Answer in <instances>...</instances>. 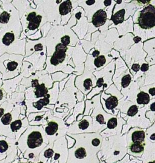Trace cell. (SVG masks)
Masks as SVG:
<instances>
[{"instance_id": "50", "label": "cell", "mask_w": 155, "mask_h": 163, "mask_svg": "<svg viewBox=\"0 0 155 163\" xmlns=\"http://www.w3.org/2000/svg\"><path fill=\"white\" fill-rule=\"evenodd\" d=\"M38 163H43V162H38Z\"/></svg>"}, {"instance_id": "39", "label": "cell", "mask_w": 155, "mask_h": 163, "mask_svg": "<svg viewBox=\"0 0 155 163\" xmlns=\"http://www.w3.org/2000/svg\"><path fill=\"white\" fill-rule=\"evenodd\" d=\"M96 84H97V86L98 87H101L104 85V79L103 78H100V79H99L98 80V81H97Z\"/></svg>"}, {"instance_id": "20", "label": "cell", "mask_w": 155, "mask_h": 163, "mask_svg": "<svg viewBox=\"0 0 155 163\" xmlns=\"http://www.w3.org/2000/svg\"><path fill=\"white\" fill-rule=\"evenodd\" d=\"M12 4L18 11L20 18L22 17L24 12L30 7V3L29 1H12Z\"/></svg>"}, {"instance_id": "48", "label": "cell", "mask_w": 155, "mask_h": 163, "mask_svg": "<svg viewBox=\"0 0 155 163\" xmlns=\"http://www.w3.org/2000/svg\"><path fill=\"white\" fill-rule=\"evenodd\" d=\"M33 156V153H30V154L29 155V157H30V158H32Z\"/></svg>"}, {"instance_id": "16", "label": "cell", "mask_w": 155, "mask_h": 163, "mask_svg": "<svg viewBox=\"0 0 155 163\" xmlns=\"http://www.w3.org/2000/svg\"><path fill=\"white\" fill-rule=\"evenodd\" d=\"M77 79H80V83L76 84V86L84 94H87L90 91L92 88L95 86L96 84L95 77L91 73L84 74Z\"/></svg>"}, {"instance_id": "9", "label": "cell", "mask_w": 155, "mask_h": 163, "mask_svg": "<svg viewBox=\"0 0 155 163\" xmlns=\"http://www.w3.org/2000/svg\"><path fill=\"white\" fill-rule=\"evenodd\" d=\"M53 82L48 74L47 78L41 84L35 87H30L26 90L24 97L26 101L36 102L45 97L48 93V90L52 87Z\"/></svg>"}, {"instance_id": "5", "label": "cell", "mask_w": 155, "mask_h": 163, "mask_svg": "<svg viewBox=\"0 0 155 163\" xmlns=\"http://www.w3.org/2000/svg\"><path fill=\"white\" fill-rule=\"evenodd\" d=\"M27 38V37H26ZM26 38L20 39L11 31L0 32V56L5 53L25 56Z\"/></svg>"}, {"instance_id": "30", "label": "cell", "mask_w": 155, "mask_h": 163, "mask_svg": "<svg viewBox=\"0 0 155 163\" xmlns=\"http://www.w3.org/2000/svg\"><path fill=\"white\" fill-rule=\"evenodd\" d=\"M7 93L3 88V80H0V105L7 101Z\"/></svg>"}, {"instance_id": "24", "label": "cell", "mask_w": 155, "mask_h": 163, "mask_svg": "<svg viewBox=\"0 0 155 163\" xmlns=\"http://www.w3.org/2000/svg\"><path fill=\"white\" fill-rule=\"evenodd\" d=\"M124 15L125 10L122 9L113 15V16L111 17V20L113 21L114 24L116 25L121 24L124 20Z\"/></svg>"}, {"instance_id": "23", "label": "cell", "mask_w": 155, "mask_h": 163, "mask_svg": "<svg viewBox=\"0 0 155 163\" xmlns=\"http://www.w3.org/2000/svg\"><path fill=\"white\" fill-rule=\"evenodd\" d=\"M150 96L145 92H140L137 95L136 102L138 105H147L150 102Z\"/></svg>"}, {"instance_id": "42", "label": "cell", "mask_w": 155, "mask_h": 163, "mask_svg": "<svg viewBox=\"0 0 155 163\" xmlns=\"http://www.w3.org/2000/svg\"><path fill=\"white\" fill-rule=\"evenodd\" d=\"M100 52H99V51H96V50H95V51H94V52H93V56H94V58H97L99 56H100Z\"/></svg>"}, {"instance_id": "44", "label": "cell", "mask_w": 155, "mask_h": 163, "mask_svg": "<svg viewBox=\"0 0 155 163\" xmlns=\"http://www.w3.org/2000/svg\"><path fill=\"white\" fill-rule=\"evenodd\" d=\"M150 109V110H151L152 111L155 112V102H154V103H153L152 104H151Z\"/></svg>"}, {"instance_id": "40", "label": "cell", "mask_w": 155, "mask_h": 163, "mask_svg": "<svg viewBox=\"0 0 155 163\" xmlns=\"http://www.w3.org/2000/svg\"><path fill=\"white\" fill-rule=\"evenodd\" d=\"M141 70L142 72H145L147 71L148 70V65L147 64H142L141 66Z\"/></svg>"}, {"instance_id": "13", "label": "cell", "mask_w": 155, "mask_h": 163, "mask_svg": "<svg viewBox=\"0 0 155 163\" xmlns=\"http://www.w3.org/2000/svg\"><path fill=\"white\" fill-rule=\"evenodd\" d=\"M41 129V127H30L28 129L27 145L29 148L35 149L42 145L44 137Z\"/></svg>"}, {"instance_id": "15", "label": "cell", "mask_w": 155, "mask_h": 163, "mask_svg": "<svg viewBox=\"0 0 155 163\" xmlns=\"http://www.w3.org/2000/svg\"><path fill=\"white\" fill-rule=\"evenodd\" d=\"M46 49V41L44 37H41V38L35 41H32L26 38L24 58L30 56L36 52L42 51V50Z\"/></svg>"}, {"instance_id": "34", "label": "cell", "mask_w": 155, "mask_h": 163, "mask_svg": "<svg viewBox=\"0 0 155 163\" xmlns=\"http://www.w3.org/2000/svg\"><path fill=\"white\" fill-rule=\"evenodd\" d=\"M138 112V107L136 105H132L127 112V115L129 117H133Z\"/></svg>"}, {"instance_id": "14", "label": "cell", "mask_w": 155, "mask_h": 163, "mask_svg": "<svg viewBox=\"0 0 155 163\" xmlns=\"http://www.w3.org/2000/svg\"><path fill=\"white\" fill-rule=\"evenodd\" d=\"M46 57L47 49L33 53L30 56L24 58L23 61L28 62L32 64L36 71H42L44 68Z\"/></svg>"}, {"instance_id": "29", "label": "cell", "mask_w": 155, "mask_h": 163, "mask_svg": "<svg viewBox=\"0 0 155 163\" xmlns=\"http://www.w3.org/2000/svg\"><path fill=\"white\" fill-rule=\"evenodd\" d=\"M142 161V163H155V153L138 158Z\"/></svg>"}, {"instance_id": "2", "label": "cell", "mask_w": 155, "mask_h": 163, "mask_svg": "<svg viewBox=\"0 0 155 163\" xmlns=\"http://www.w3.org/2000/svg\"><path fill=\"white\" fill-rule=\"evenodd\" d=\"M127 135L122 137L113 136L102 140L101 149L97 153L100 161L115 163L121 161L127 154Z\"/></svg>"}, {"instance_id": "22", "label": "cell", "mask_w": 155, "mask_h": 163, "mask_svg": "<svg viewBox=\"0 0 155 163\" xmlns=\"http://www.w3.org/2000/svg\"><path fill=\"white\" fill-rule=\"evenodd\" d=\"M118 105V99L115 96H110L105 101V107L107 111L112 110Z\"/></svg>"}, {"instance_id": "43", "label": "cell", "mask_w": 155, "mask_h": 163, "mask_svg": "<svg viewBox=\"0 0 155 163\" xmlns=\"http://www.w3.org/2000/svg\"><path fill=\"white\" fill-rule=\"evenodd\" d=\"M86 4L88 5H91L93 4H94L96 3V1H85Z\"/></svg>"}, {"instance_id": "26", "label": "cell", "mask_w": 155, "mask_h": 163, "mask_svg": "<svg viewBox=\"0 0 155 163\" xmlns=\"http://www.w3.org/2000/svg\"><path fill=\"white\" fill-rule=\"evenodd\" d=\"M107 63L106 57L104 55L99 56L94 60V64L96 68H101Z\"/></svg>"}, {"instance_id": "49", "label": "cell", "mask_w": 155, "mask_h": 163, "mask_svg": "<svg viewBox=\"0 0 155 163\" xmlns=\"http://www.w3.org/2000/svg\"><path fill=\"white\" fill-rule=\"evenodd\" d=\"M2 77H3V74L0 73V80H2Z\"/></svg>"}, {"instance_id": "18", "label": "cell", "mask_w": 155, "mask_h": 163, "mask_svg": "<svg viewBox=\"0 0 155 163\" xmlns=\"http://www.w3.org/2000/svg\"><path fill=\"white\" fill-rule=\"evenodd\" d=\"M107 14L104 10L101 9L98 10L96 13L93 15L92 24L96 27L102 26L106 22Z\"/></svg>"}, {"instance_id": "33", "label": "cell", "mask_w": 155, "mask_h": 163, "mask_svg": "<svg viewBox=\"0 0 155 163\" xmlns=\"http://www.w3.org/2000/svg\"><path fill=\"white\" fill-rule=\"evenodd\" d=\"M51 27V25L50 24V23L47 22L40 29L42 37L45 38V37L47 36V33H48V30H50Z\"/></svg>"}, {"instance_id": "27", "label": "cell", "mask_w": 155, "mask_h": 163, "mask_svg": "<svg viewBox=\"0 0 155 163\" xmlns=\"http://www.w3.org/2000/svg\"><path fill=\"white\" fill-rule=\"evenodd\" d=\"M142 161L138 160V158H135L134 160H131L130 158V155L127 154L124 158L122 159L121 161H117L115 163H142ZM100 163H105L104 161H100Z\"/></svg>"}, {"instance_id": "25", "label": "cell", "mask_w": 155, "mask_h": 163, "mask_svg": "<svg viewBox=\"0 0 155 163\" xmlns=\"http://www.w3.org/2000/svg\"><path fill=\"white\" fill-rule=\"evenodd\" d=\"M107 129L110 130H112L116 129L118 128V120L116 117H111L109 118L107 122Z\"/></svg>"}, {"instance_id": "41", "label": "cell", "mask_w": 155, "mask_h": 163, "mask_svg": "<svg viewBox=\"0 0 155 163\" xmlns=\"http://www.w3.org/2000/svg\"><path fill=\"white\" fill-rule=\"evenodd\" d=\"M148 92H149L150 94L152 96H155V87H154V88H151V89L148 90Z\"/></svg>"}, {"instance_id": "17", "label": "cell", "mask_w": 155, "mask_h": 163, "mask_svg": "<svg viewBox=\"0 0 155 163\" xmlns=\"http://www.w3.org/2000/svg\"><path fill=\"white\" fill-rule=\"evenodd\" d=\"M23 78V77L20 74V76H18L14 79L3 80V88L8 95L7 101L10 98L12 94L16 91L17 87L20 84Z\"/></svg>"}, {"instance_id": "3", "label": "cell", "mask_w": 155, "mask_h": 163, "mask_svg": "<svg viewBox=\"0 0 155 163\" xmlns=\"http://www.w3.org/2000/svg\"><path fill=\"white\" fill-rule=\"evenodd\" d=\"M36 9L29 7L20 18L23 33L26 37L32 35L47 23V18L39 1H33Z\"/></svg>"}, {"instance_id": "6", "label": "cell", "mask_w": 155, "mask_h": 163, "mask_svg": "<svg viewBox=\"0 0 155 163\" xmlns=\"http://www.w3.org/2000/svg\"><path fill=\"white\" fill-rule=\"evenodd\" d=\"M24 56L5 53L0 56V73L2 80L12 79L20 76Z\"/></svg>"}, {"instance_id": "38", "label": "cell", "mask_w": 155, "mask_h": 163, "mask_svg": "<svg viewBox=\"0 0 155 163\" xmlns=\"http://www.w3.org/2000/svg\"><path fill=\"white\" fill-rule=\"evenodd\" d=\"M132 70L135 72H138L140 70V66L138 64H134L132 67Z\"/></svg>"}, {"instance_id": "45", "label": "cell", "mask_w": 155, "mask_h": 163, "mask_svg": "<svg viewBox=\"0 0 155 163\" xmlns=\"http://www.w3.org/2000/svg\"><path fill=\"white\" fill-rule=\"evenodd\" d=\"M111 1H109V0H107V1H104V5H105V6H108V5H110L111 4Z\"/></svg>"}, {"instance_id": "10", "label": "cell", "mask_w": 155, "mask_h": 163, "mask_svg": "<svg viewBox=\"0 0 155 163\" xmlns=\"http://www.w3.org/2000/svg\"><path fill=\"white\" fill-rule=\"evenodd\" d=\"M139 26L144 29H149L155 26V5L149 4L139 12L138 18Z\"/></svg>"}, {"instance_id": "31", "label": "cell", "mask_w": 155, "mask_h": 163, "mask_svg": "<svg viewBox=\"0 0 155 163\" xmlns=\"http://www.w3.org/2000/svg\"><path fill=\"white\" fill-rule=\"evenodd\" d=\"M132 81V77L130 76V74H126V76H124L121 80V85L123 88H126L127 87L130 82Z\"/></svg>"}, {"instance_id": "28", "label": "cell", "mask_w": 155, "mask_h": 163, "mask_svg": "<svg viewBox=\"0 0 155 163\" xmlns=\"http://www.w3.org/2000/svg\"><path fill=\"white\" fill-rule=\"evenodd\" d=\"M23 126V122L20 119H18L14 121L13 122H12L11 124H10V128L11 130L13 132H15L16 131L20 130Z\"/></svg>"}, {"instance_id": "47", "label": "cell", "mask_w": 155, "mask_h": 163, "mask_svg": "<svg viewBox=\"0 0 155 163\" xmlns=\"http://www.w3.org/2000/svg\"><path fill=\"white\" fill-rule=\"evenodd\" d=\"M2 7H3V3L2 1H0V10L2 9Z\"/></svg>"}, {"instance_id": "4", "label": "cell", "mask_w": 155, "mask_h": 163, "mask_svg": "<svg viewBox=\"0 0 155 163\" xmlns=\"http://www.w3.org/2000/svg\"><path fill=\"white\" fill-rule=\"evenodd\" d=\"M12 1H2L3 7L0 10V32L3 30L14 32L20 39L23 32L18 11L11 3Z\"/></svg>"}, {"instance_id": "35", "label": "cell", "mask_w": 155, "mask_h": 163, "mask_svg": "<svg viewBox=\"0 0 155 163\" xmlns=\"http://www.w3.org/2000/svg\"><path fill=\"white\" fill-rule=\"evenodd\" d=\"M27 37L30 40L35 41V40H38V39L41 38V37H42V33L41 32V30H39L37 31V32L35 33H34L33 35H30V36H29Z\"/></svg>"}, {"instance_id": "7", "label": "cell", "mask_w": 155, "mask_h": 163, "mask_svg": "<svg viewBox=\"0 0 155 163\" xmlns=\"http://www.w3.org/2000/svg\"><path fill=\"white\" fill-rule=\"evenodd\" d=\"M70 58V48L59 43L55 46L53 54L47 57L45 71L47 73L58 71L66 67Z\"/></svg>"}, {"instance_id": "21", "label": "cell", "mask_w": 155, "mask_h": 163, "mask_svg": "<svg viewBox=\"0 0 155 163\" xmlns=\"http://www.w3.org/2000/svg\"><path fill=\"white\" fill-rule=\"evenodd\" d=\"M72 9V4L70 1H62L59 5L58 12L61 15L66 16L70 13Z\"/></svg>"}, {"instance_id": "37", "label": "cell", "mask_w": 155, "mask_h": 163, "mask_svg": "<svg viewBox=\"0 0 155 163\" xmlns=\"http://www.w3.org/2000/svg\"><path fill=\"white\" fill-rule=\"evenodd\" d=\"M54 155V150L52 149H48L44 152V156L46 158H50L53 156Z\"/></svg>"}, {"instance_id": "1", "label": "cell", "mask_w": 155, "mask_h": 163, "mask_svg": "<svg viewBox=\"0 0 155 163\" xmlns=\"http://www.w3.org/2000/svg\"><path fill=\"white\" fill-rule=\"evenodd\" d=\"M75 140L69 150L67 163H100L97 153L101 149L103 138L99 133L70 134Z\"/></svg>"}, {"instance_id": "8", "label": "cell", "mask_w": 155, "mask_h": 163, "mask_svg": "<svg viewBox=\"0 0 155 163\" xmlns=\"http://www.w3.org/2000/svg\"><path fill=\"white\" fill-rule=\"evenodd\" d=\"M127 154L135 158H141L143 155L145 142L146 134L144 129L133 128L127 134Z\"/></svg>"}, {"instance_id": "12", "label": "cell", "mask_w": 155, "mask_h": 163, "mask_svg": "<svg viewBox=\"0 0 155 163\" xmlns=\"http://www.w3.org/2000/svg\"><path fill=\"white\" fill-rule=\"evenodd\" d=\"M93 120L89 116L85 117L82 120L73 123L69 130V132L71 134H85V133H95Z\"/></svg>"}, {"instance_id": "46", "label": "cell", "mask_w": 155, "mask_h": 163, "mask_svg": "<svg viewBox=\"0 0 155 163\" xmlns=\"http://www.w3.org/2000/svg\"><path fill=\"white\" fill-rule=\"evenodd\" d=\"M134 41H135V42L137 43V42H139L141 41V37H135V38H134Z\"/></svg>"}, {"instance_id": "36", "label": "cell", "mask_w": 155, "mask_h": 163, "mask_svg": "<svg viewBox=\"0 0 155 163\" xmlns=\"http://www.w3.org/2000/svg\"><path fill=\"white\" fill-rule=\"evenodd\" d=\"M9 148V145L8 143L5 140L0 141V153H4L7 151Z\"/></svg>"}, {"instance_id": "11", "label": "cell", "mask_w": 155, "mask_h": 163, "mask_svg": "<svg viewBox=\"0 0 155 163\" xmlns=\"http://www.w3.org/2000/svg\"><path fill=\"white\" fill-rule=\"evenodd\" d=\"M45 128V132L48 136L60 137L64 135L66 132V126L61 119L51 117Z\"/></svg>"}, {"instance_id": "19", "label": "cell", "mask_w": 155, "mask_h": 163, "mask_svg": "<svg viewBox=\"0 0 155 163\" xmlns=\"http://www.w3.org/2000/svg\"><path fill=\"white\" fill-rule=\"evenodd\" d=\"M36 71L34 69L33 67L30 63L26 61L23 62V65L21 70V75L25 78H28L33 76Z\"/></svg>"}, {"instance_id": "32", "label": "cell", "mask_w": 155, "mask_h": 163, "mask_svg": "<svg viewBox=\"0 0 155 163\" xmlns=\"http://www.w3.org/2000/svg\"><path fill=\"white\" fill-rule=\"evenodd\" d=\"M146 139L152 143L155 142V130H153L150 128L147 130V134L146 135Z\"/></svg>"}]
</instances>
